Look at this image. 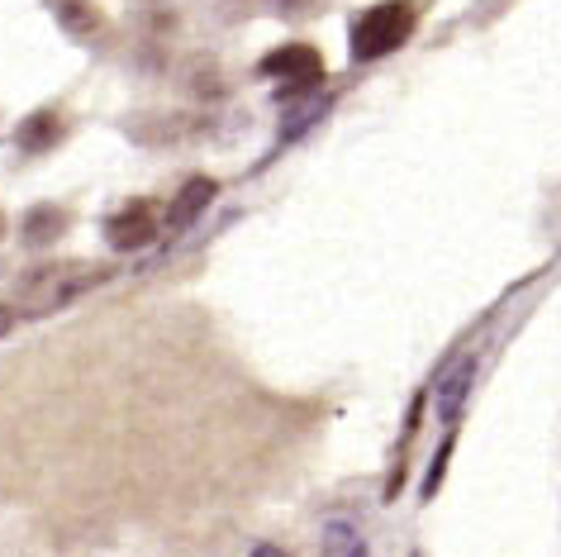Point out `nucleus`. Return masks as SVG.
Instances as JSON below:
<instances>
[{"mask_svg":"<svg viewBox=\"0 0 561 557\" xmlns=\"http://www.w3.org/2000/svg\"><path fill=\"white\" fill-rule=\"evenodd\" d=\"M105 268H95V262H48V268L30 272L20 282V305L30 315H53L62 310V305H72L77 296H87L105 282Z\"/></svg>","mask_w":561,"mask_h":557,"instance_id":"f257e3e1","label":"nucleus"},{"mask_svg":"<svg viewBox=\"0 0 561 557\" xmlns=\"http://www.w3.org/2000/svg\"><path fill=\"white\" fill-rule=\"evenodd\" d=\"M414 24H419V0H381V5L362 10L353 24V58L357 62L390 58L414 38Z\"/></svg>","mask_w":561,"mask_h":557,"instance_id":"f03ea898","label":"nucleus"},{"mask_svg":"<svg viewBox=\"0 0 561 557\" xmlns=\"http://www.w3.org/2000/svg\"><path fill=\"white\" fill-rule=\"evenodd\" d=\"M257 77L276 81V101H296V95H310L324 81V58L305 44H286L257 62Z\"/></svg>","mask_w":561,"mask_h":557,"instance_id":"7ed1b4c3","label":"nucleus"},{"mask_svg":"<svg viewBox=\"0 0 561 557\" xmlns=\"http://www.w3.org/2000/svg\"><path fill=\"white\" fill-rule=\"evenodd\" d=\"M152 234H158V211H152L148 201H124L119 211L105 219V243L115 248V253H138V248L152 243Z\"/></svg>","mask_w":561,"mask_h":557,"instance_id":"20e7f679","label":"nucleus"},{"mask_svg":"<svg viewBox=\"0 0 561 557\" xmlns=\"http://www.w3.org/2000/svg\"><path fill=\"white\" fill-rule=\"evenodd\" d=\"M219 196V186H215V177H191L186 186L176 191V201H172V211H167V229L181 234V229H191L195 219L205 215V205Z\"/></svg>","mask_w":561,"mask_h":557,"instance_id":"39448f33","label":"nucleus"},{"mask_svg":"<svg viewBox=\"0 0 561 557\" xmlns=\"http://www.w3.org/2000/svg\"><path fill=\"white\" fill-rule=\"evenodd\" d=\"M62 138H67V120L58 110H34V115L15 129V148L20 152H48V148H58Z\"/></svg>","mask_w":561,"mask_h":557,"instance_id":"423d86ee","label":"nucleus"},{"mask_svg":"<svg viewBox=\"0 0 561 557\" xmlns=\"http://www.w3.org/2000/svg\"><path fill=\"white\" fill-rule=\"evenodd\" d=\"M53 15L72 38H95L105 30V15L95 0H53Z\"/></svg>","mask_w":561,"mask_h":557,"instance_id":"0eeeda50","label":"nucleus"},{"mask_svg":"<svg viewBox=\"0 0 561 557\" xmlns=\"http://www.w3.org/2000/svg\"><path fill=\"white\" fill-rule=\"evenodd\" d=\"M67 229H72V215H67L62 205H34V211L24 215V243L30 248H44L53 239H62Z\"/></svg>","mask_w":561,"mask_h":557,"instance_id":"6e6552de","label":"nucleus"},{"mask_svg":"<svg viewBox=\"0 0 561 557\" xmlns=\"http://www.w3.org/2000/svg\"><path fill=\"white\" fill-rule=\"evenodd\" d=\"M471 377H476V357L461 362V372H457V377L443 386V420H457V406H461V396H467Z\"/></svg>","mask_w":561,"mask_h":557,"instance_id":"1a4fd4ad","label":"nucleus"},{"mask_svg":"<svg viewBox=\"0 0 561 557\" xmlns=\"http://www.w3.org/2000/svg\"><path fill=\"white\" fill-rule=\"evenodd\" d=\"M324 548H329V553H353V557H362V553H367V543L357 538L353 524H339V520H333V524H324Z\"/></svg>","mask_w":561,"mask_h":557,"instance_id":"9d476101","label":"nucleus"},{"mask_svg":"<svg viewBox=\"0 0 561 557\" xmlns=\"http://www.w3.org/2000/svg\"><path fill=\"white\" fill-rule=\"evenodd\" d=\"M447 457H453V434H447V439H443V448L433 453V467H428L424 486H419V496H424V500H433V496H438V486H443V471H447Z\"/></svg>","mask_w":561,"mask_h":557,"instance_id":"9b49d317","label":"nucleus"},{"mask_svg":"<svg viewBox=\"0 0 561 557\" xmlns=\"http://www.w3.org/2000/svg\"><path fill=\"white\" fill-rule=\"evenodd\" d=\"M272 5L280 10V15H305V10H310L314 0H272Z\"/></svg>","mask_w":561,"mask_h":557,"instance_id":"f8f14e48","label":"nucleus"},{"mask_svg":"<svg viewBox=\"0 0 561 557\" xmlns=\"http://www.w3.org/2000/svg\"><path fill=\"white\" fill-rule=\"evenodd\" d=\"M10 325H15V310H10V305H0V339L10 333Z\"/></svg>","mask_w":561,"mask_h":557,"instance_id":"ddd939ff","label":"nucleus"},{"mask_svg":"<svg viewBox=\"0 0 561 557\" xmlns=\"http://www.w3.org/2000/svg\"><path fill=\"white\" fill-rule=\"evenodd\" d=\"M0 229H5V219H0Z\"/></svg>","mask_w":561,"mask_h":557,"instance_id":"4468645a","label":"nucleus"}]
</instances>
